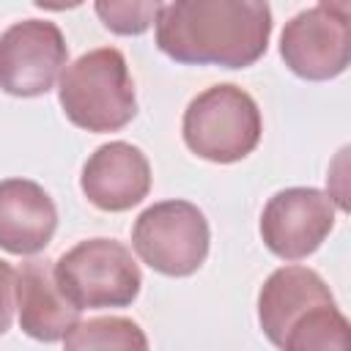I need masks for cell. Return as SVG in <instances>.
I'll use <instances>...</instances> for the list:
<instances>
[{
    "label": "cell",
    "mask_w": 351,
    "mask_h": 351,
    "mask_svg": "<svg viewBox=\"0 0 351 351\" xmlns=\"http://www.w3.org/2000/svg\"><path fill=\"white\" fill-rule=\"evenodd\" d=\"M269 36L271 8L261 0H176L156 14V47L184 66L247 69Z\"/></svg>",
    "instance_id": "1"
},
{
    "label": "cell",
    "mask_w": 351,
    "mask_h": 351,
    "mask_svg": "<svg viewBox=\"0 0 351 351\" xmlns=\"http://www.w3.org/2000/svg\"><path fill=\"white\" fill-rule=\"evenodd\" d=\"M58 101L66 118L85 132L123 129L137 115L134 82L123 52L99 47L80 55L58 80Z\"/></svg>",
    "instance_id": "2"
},
{
    "label": "cell",
    "mask_w": 351,
    "mask_h": 351,
    "mask_svg": "<svg viewBox=\"0 0 351 351\" xmlns=\"http://www.w3.org/2000/svg\"><path fill=\"white\" fill-rule=\"evenodd\" d=\"M184 143L206 162L233 165L255 151L263 121L255 99L233 82L211 85L184 110Z\"/></svg>",
    "instance_id": "3"
},
{
    "label": "cell",
    "mask_w": 351,
    "mask_h": 351,
    "mask_svg": "<svg viewBox=\"0 0 351 351\" xmlns=\"http://www.w3.org/2000/svg\"><path fill=\"white\" fill-rule=\"evenodd\" d=\"M60 293L82 313L126 307L137 299L143 274L129 247L115 239H88L55 261Z\"/></svg>",
    "instance_id": "4"
},
{
    "label": "cell",
    "mask_w": 351,
    "mask_h": 351,
    "mask_svg": "<svg viewBox=\"0 0 351 351\" xmlns=\"http://www.w3.org/2000/svg\"><path fill=\"white\" fill-rule=\"evenodd\" d=\"M208 219L189 200L148 206L132 228V247L143 263L165 277L195 274L208 255Z\"/></svg>",
    "instance_id": "5"
},
{
    "label": "cell",
    "mask_w": 351,
    "mask_h": 351,
    "mask_svg": "<svg viewBox=\"0 0 351 351\" xmlns=\"http://www.w3.org/2000/svg\"><path fill=\"white\" fill-rule=\"evenodd\" d=\"M280 55L302 80L340 77L351 60L348 3H318L291 16L280 36Z\"/></svg>",
    "instance_id": "6"
},
{
    "label": "cell",
    "mask_w": 351,
    "mask_h": 351,
    "mask_svg": "<svg viewBox=\"0 0 351 351\" xmlns=\"http://www.w3.org/2000/svg\"><path fill=\"white\" fill-rule=\"evenodd\" d=\"M69 66V47L49 19H22L0 33V88L8 96H44Z\"/></svg>",
    "instance_id": "7"
},
{
    "label": "cell",
    "mask_w": 351,
    "mask_h": 351,
    "mask_svg": "<svg viewBox=\"0 0 351 351\" xmlns=\"http://www.w3.org/2000/svg\"><path fill=\"white\" fill-rule=\"evenodd\" d=\"M335 228V203L315 186H291L269 197L261 214V239L271 255L302 261Z\"/></svg>",
    "instance_id": "8"
},
{
    "label": "cell",
    "mask_w": 351,
    "mask_h": 351,
    "mask_svg": "<svg viewBox=\"0 0 351 351\" xmlns=\"http://www.w3.org/2000/svg\"><path fill=\"white\" fill-rule=\"evenodd\" d=\"M82 195L101 211H129L151 192V165L145 154L123 140L99 145L80 176Z\"/></svg>",
    "instance_id": "9"
},
{
    "label": "cell",
    "mask_w": 351,
    "mask_h": 351,
    "mask_svg": "<svg viewBox=\"0 0 351 351\" xmlns=\"http://www.w3.org/2000/svg\"><path fill=\"white\" fill-rule=\"evenodd\" d=\"M16 310L22 332L41 343H58L80 324V310L58 288L55 263L41 258L16 269Z\"/></svg>",
    "instance_id": "10"
},
{
    "label": "cell",
    "mask_w": 351,
    "mask_h": 351,
    "mask_svg": "<svg viewBox=\"0 0 351 351\" xmlns=\"http://www.w3.org/2000/svg\"><path fill=\"white\" fill-rule=\"evenodd\" d=\"M58 228L55 200L27 178L0 181V250L11 255L41 252Z\"/></svg>",
    "instance_id": "11"
},
{
    "label": "cell",
    "mask_w": 351,
    "mask_h": 351,
    "mask_svg": "<svg viewBox=\"0 0 351 351\" xmlns=\"http://www.w3.org/2000/svg\"><path fill=\"white\" fill-rule=\"evenodd\" d=\"M271 346L280 351H351L348 318L337 310L335 296L329 293L291 315Z\"/></svg>",
    "instance_id": "12"
},
{
    "label": "cell",
    "mask_w": 351,
    "mask_h": 351,
    "mask_svg": "<svg viewBox=\"0 0 351 351\" xmlns=\"http://www.w3.org/2000/svg\"><path fill=\"white\" fill-rule=\"evenodd\" d=\"M63 340V351H148V337L140 324L123 315L80 321Z\"/></svg>",
    "instance_id": "13"
},
{
    "label": "cell",
    "mask_w": 351,
    "mask_h": 351,
    "mask_svg": "<svg viewBox=\"0 0 351 351\" xmlns=\"http://www.w3.org/2000/svg\"><path fill=\"white\" fill-rule=\"evenodd\" d=\"M101 25L118 36H140L156 22L162 3H96L93 5Z\"/></svg>",
    "instance_id": "14"
},
{
    "label": "cell",
    "mask_w": 351,
    "mask_h": 351,
    "mask_svg": "<svg viewBox=\"0 0 351 351\" xmlns=\"http://www.w3.org/2000/svg\"><path fill=\"white\" fill-rule=\"evenodd\" d=\"M14 307H16V271L5 261H0V335L11 329Z\"/></svg>",
    "instance_id": "15"
}]
</instances>
